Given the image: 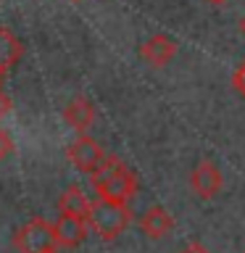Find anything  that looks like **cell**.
<instances>
[{
  "instance_id": "8fae6325",
  "label": "cell",
  "mask_w": 245,
  "mask_h": 253,
  "mask_svg": "<svg viewBox=\"0 0 245 253\" xmlns=\"http://www.w3.org/2000/svg\"><path fill=\"white\" fill-rule=\"evenodd\" d=\"M58 211L61 213H77V216H84L87 219V211H90V201L87 195L82 193L79 185H71L61 193L58 198Z\"/></svg>"
},
{
  "instance_id": "5b68a950",
  "label": "cell",
  "mask_w": 245,
  "mask_h": 253,
  "mask_svg": "<svg viewBox=\"0 0 245 253\" xmlns=\"http://www.w3.org/2000/svg\"><path fill=\"white\" fill-rule=\"evenodd\" d=\"M53 232H55V243L58 245H63V248H77L87 237V232H90V224H87L84 216H77V213H61L53 221Z\"/></svg>"
},
{
  "instance_id": "277c9868",
  "label": "cell",
  "mask_w": 245,
  "mask_h": 253,
  "mask_svg": "<svg viewBox=\"0 0 245 253\" xmlns=\"http://www.w3.org/2000/svg\"><path fill=\"white\" fill-rule=\"evenodd\" d=\"M106 150H103V145L98 140L87 137V134H79V137L71 142V145L66 148V158L71 161V166H77L79 171L84 174H95L103 166V161H106Z\"/></svg>"
},
{
  "instance_id": "9c48e42d",
  "label": "cell",
  "mask_w": 245,
  "mask_h": 253,
  "mask_svg": "<svg viewBox=\"0 0 245 253\" xmlns=\"http://www.w3.org/2000/svg\"><path fill=\"white\" fill-rule=\"evenodd\" d=\"M140 229L148 237H166L174 229V219L169 216V211L161 206H150V209L140 216Z\"/></svg>"
},
{
  "instance_id": "4fadbf2b",
  "label": "cell",
  "mask_w": 245,
  "mask_h": 253,
  "mask_svg": "<svg viewBox=\"0 0 245 253\" xmlns=\"http://www.w3.org/2000/svg\"><path fill=\"white\" fill-rule=\"evenodd\" d=\"M11 150H13V140L8 137V132L0 126V161H3V158L11 153Z\"/></svg>"
},
{
  "instance_id": "ba28073f",
  "label": "cell",
  "mask_w": 245,
  "mask_h": 253,
  "mask_svg": "<svg viewBox=\"0 0 245 253\" xmlns=\"http://www.w3.org/2000/svg\"><path fill=\"white\" fill-rule=\"evenodd\" d=\"M63 119L66 124H71V129H77L79 134H87V129L95 122V106L84 95H77V98L69 100V106L63 108Z\"/></svg>"
},
{
  "instance_id": "52a82bcc",
  "label": "cell",
  "mask_w": 245,
  "mask_h": 253,
  "mask_svg": "<svg viewBox=\"0 0 245 253\" xmlns=\"http://www.w3.org/2000/svg\"><path fill=\"white\" fill-rule=\"evenodd\" d=\"M140 55H142L145 63L161 69L177 55V42H174L169 35H153V37H148L145 42L140 45Z\"/></svg>"
},
{
  "instance_id": "8992f818",
  "label": "cell",
  "mask_w": 245,
  "mask_h": 253,
  "mask_svg": "<svg viewBox=\"0 0 245 253\" xmlns=\"http://www.w3.org/2000/svg\"><path fill=\"white\" fill-rule=\"evenodd\" d=\"M221 182H224L221 179V171L211 158L198 161V166L193 169V174H190V187H193V193L198 198H213L219 193Z\"/></svg>"
},
{
  "instance_id": "30bf717a",
  "label": "cell",
  "mask_w": 245,
  "mask_h": 253,
  "mask_svg": "<svg viewBox=\"0 0 245 253\" xmlns=\"http://www.w3.org/2000/svg\"><path fill=\"white\" fill-rule=\"evenodd\" d=\"M21 53H24L21 40L8 27H0V74H5L11 66H16V61L21 58Z\"/></svg>"
},
{
  "instance_id": "d6986e66",
  "label": "cell",
  "mask_w": 245,
  "mask_h": 253,
  "mask_svg": "<svg viewBox=\"0 0 245 253\" xmlns=\"http://www.w3.org/2000/svg\"><path fill=\"white\" fill-rule=\"evenodd\" d=\"M0 79H3V74H0Z\"/></svg>"
},
{
  "instance_id": "7a4b0ae2",
  "label": "cell",
  "mask_w": 245,
  "mask_h": 253,
  "mask_svg": "<svg viewBox=\"0 0 245 253\" xmlns=\"http://www.w3.org/2000/svg\"><path fill=\"white\" fill-rule=\"evenodd\" d=\"M129 209L126 203L106 201V198H95L90 201V211H87V224L95 235H100L103 240H114L129 227Z\"/></svg>"
},
{
  "instance_id": "e0dca14e",
  "label": "cell",
  "mask_w": 245,
  "mask_h": 253,
  "mask_svg": "<svg viewBox=\"0 0 245 253\" xmlns=\"http://www.w3.org/2000/svg\"><path fill=\"white\" fill-rule=\"evenodd\" d=\"M240 32H243V35H245V16H243V19H240Z\"/></svg>"
},
{
  "instance_id": "3957f363",
  "label": "cell",
  "mask_w": 245,
  "mask_h": 253,
  "mask_svg": "<svg viewBox=\"0 0 245 253\" xmlns=\"http://www.w3.org/2000/svg\"><path fill=\"white\" fill-rule=\"evenodd\" d=\"M55 232L53 224L45 221L42 216H32L27 224H21L13 235V248L19 253H42L55 248Z\"/></svg>"
},
{
  "instance_id": "6da1fadb",
  "label": "cell",
  "mask_w": 245,
  "mask_h": 253,
  "mask_svg": "<svg viewBox=\"0 0 245 253\" xmlns=\"http://www.w3.org/2000/svg\"><path fill=\"white\" fill-rule=\"evenodd\" d=\"M92 190L98 193V198L106 201H116V203H129L134 193H137V177L134 171L126 166L122 158L116 156H106V161L95 174H90Z\"/></svg>"
},
{
  "instance_id": "9a60e30c",
  "label": "cell",
  "mask_w": 245,
  "mask_h": 253,
  "mask_svg": "<svg viewBox=\"0 0 245 253\" xmlns=\"http://www.w3.org/2000/svg\"><path fill=\"white\" fill-rule=\"evenodd\" d=\"M182 253H208V248H203L201 243H190V245H187V248L182 251Z\"/></svg>"
},
{
  "instance_id": "ac0fdd59",
  "label": "cell",
  "mask_w": 245,
  "mask_h": 253,
  "mask_svg": "<svg viewBox=\"0 0 245 253\" xmlns=\"http://www.w3.org/2000/svg\"><path fill=\"white\" fill-rule=\"evenodd\" d=\"M42 253H58V251H55V248H50V251H42Z\"/></svg>"
},
{
  "instance_id": "7c38bea8",
  "label": "cell",
  "mask_w": 245,
  "mask_h": 253,
  "mask_svg": "<svg viewBox=\"0 0 245 253\" xmlns=\"http://www.w3.org/2000/svg\"><path fill=\"white\" fill-rule=\"evenodd\" d=\"M232 87H235V92L240 95V98H245V61L235 69V74H232Z\"/></svg>"
},
{
  "instance_id": "2e32d148",
  "label": "cell",
  "mask_w": 245,
  "mask_h": 253,
  "mask_svg": "<svg viewBox=\"0 0 245 253\" xmlns=\"http://www.w3.org/2000/svg\"><path fill=\"white\" fill-rule=\"evenodd\" d=\"M211 5H224V3H229V0H208Z\"/></svg>"
},
{
  "instance_id": "5bb4252c",
  "label": "cell",
  "mask_w": 245,
  "mask_h": 253,
  "mask_svg": "<svg viewBox=\"0 0 245 253\" xmlns=\"http://www.w3.org/2000/svg\"><path fill=\"white\" fill-rule=\"evenodd\" d=\"M11 108H13V103H11V98H8V95H5L3 90H0V119L11 114Z\"/></svg>"
}]
</instances>
